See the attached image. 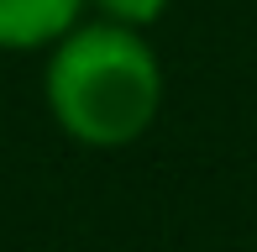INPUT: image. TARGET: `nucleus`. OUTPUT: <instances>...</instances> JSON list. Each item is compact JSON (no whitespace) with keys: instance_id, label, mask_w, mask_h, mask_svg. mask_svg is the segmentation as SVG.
I'll list each match as a JSON object with an SVG mask.
<instances>
[{"instance_id":"nucleus-1","label":"nucleus","mask_w":257,"mask_h":252,"mask_svg":"<svg viewBox=\"0 0 257 252\" xmlns=\"http://www.w3.org/2000/svg\"><path fill=\"white\" fill-rule=\"evenodd\" d=\"M42 100L68 142L121 153L153 132L163 110V63L147 32L89 16L48 48Z\"/></svg>"},{"instance_id":"nucleus-2","label":"nucleus","mask_w":257,"mask_h":252,"mask_svg":"<svg viewBox=\"0 0 257 252\" xmlns=\"http://www.w3.org/2000/svg\"><path fill=\"white\" fill-rule=\"evenodd\" d=\"M84 11L89 0H0V53H48Z\"/></svg>"},{"instance_id":"nucleus-3","label":"nucleus","mask_w":257,"mask_h":252,"mask_svg":"<svg viewBox=\"0 0 257 252\" xmlns=\"http://www.w3.org/2000/svg\"><path fill=\"white\" fill-rule=\"evenodd\" d=\"M168 6H173V0H89V11H95L100 21H115V27H137V32L158 27V21L168 16Z\"/></svg>"}]
</instances>
